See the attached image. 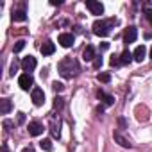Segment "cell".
Segmentation results:
<instances>
[{
  "mask_svg": "<svg viewBox=\"0 0 152 152\" xmlns=\"http://www.w3.org/2000/svg\"><path fill=\"white\" fill-rule=\"evenodd\" d=\"M31 97H32V102H34L36 106H41V104L45 102V93H43L41 88H34L32 93H31Z\"/></svg>",
  "mask_w": 152,
  "mask_h": 152,
  "instance_id": "cell-8",
  "label": "cell"
},
{
  "mask_svg": "<svg viewBox=\"0 0 152 152\" xmlns=\"http://www.w3.org/2000/svg\"><path fill=\"white\" fill-rule=\"evenodd\" d=\"M95 48L91 47V45H88L86 48H84V52H83V59L84 61H95Z\"/></svg>",
  "mask_w": 152,
  "mask_h": 152,
  "instance_id": "cell-12",
  "label": "cell"
},
{
  "mask_svg": "<svg viewBox=\"0 0 152 152\" xmlns=\"http://www.w3.org/2000/svg\"><path fill=\"white\" fill-rule=\"evenodd\" d=\"M145 54H147L145 45H140V47H136V50L132 52V57H134V61L141 63V61H143V57H145Z\"/></svg>",
  "mask_w": 152,
  "mask_h": 152,
  "instance_id": "cell-11",
  "label": "cell"
},
{
  "mask_svg": "<svg viewBox=\"0 0 152 152\" xmlns=\"http://www.w3.org/2000/svg\"><path fill=\"white\" fill-rule=\"evenodd\" d=\"M150 57H152V48H150Z\"/></svg>",
  "mask_w": 152,
  "mask_h": 152,
  "instance_id": "cell-28",
  "label": "cell"
},
{
  "mask_svg": "<svg viewBox=\"0 0 152 152\" xmlns=\"http://www.w3.org/2000/svg\"><path fill=\"white\" fill-rule=\"evenodd\" d=\"M13 20H15V22H25V20H27L25 11H15V13H13Z\"/></svg>",
  "mask_w": 152,
  "mask_h": 152,
  "instance_id": "cell-18",
  "label": "cell"
},
{
  "mask_svg": "<svg viewBox=\"0 0 152 152\" xmlns=\"http://www.w3.org/2000/svg\"><path fill=\"white\" fill-rule=\"evenodd\" d=\"M79 72H81L79 64L75 63L72 57H66V59H63V61L59 63V73L63 75L64 79H70L72 75H77Z\"/></svg>",
  "mask_w": 152,
  "mask_h": 152,
  "instance_id": "cell-1",
  "label": "cell"
},
{
  "mask_svg": "<svg viewBox=\"0 0 152 152\" xmlns=\"http://www.w3.org/2000/svg\"><path fill=\"white\" fill-rule=\"evenodd\" d=\"M11 100H7V99H2V100H0V113H2V115H7L9 111H11Z\"/></svg>",
  "mask_w": 152,
  "mask_h": 152,
  "instance_id": "cell-15",
  "label": "cell"
},
{
  "mask_svg": "<svg viewBox=\"0 0 152 152\" xmlns=\"http://www.w3.org/2000/svg\"><path fill=\"white\" fill-rule=\"evenodd\" d=\"M50 131H52V136H54V138H59V136H61V131H59V122L52 120V122H50Z\"/></svg>",
  "mask_w": 152,
  "mask_h": 152,
  "instance_id": "cell-17",
  "label": "cell"
},
{
  "mask_svg": "<svg viewBox=\"0 0 152 152\" xmlns=\"http://www.w3.org/2000/svg\"><path fill=\"white\" fill-rule=\"evenodd\" d=\"M36 57H32V56H27V57H23L22 59V68H23V72L25 73H29V72H32L34 68H36Z\"/></svg>",
  "mask_w": 152,
  "mask_h": 152,
  "instance_id": "cell-4",
  "label": "cell"
},
{
  "mask_svg": "<svg viewBox=\"0 0 152 152\" xmlns=\"http://www.w3.org/2000/svg\"><path fill=\"white\" fill-rule=\"evenodd\" d=\"M86 7L91 11V15H102L104 13V6L95 0H86Z\"/></svg>",
  "mask_w": 152,
  "mask_h": 152,
  "instance_id": "cell-6",
  "label": "cell"
},
{
  "mask_svg": "<svg viewBox=\"0 0 152 152\" xmlns=\"http://www.w3.org/2000/svg\"><path fill=\"white\" fill-rule=\"evenodd\" d=\"M18 122L22 124V122H25V116H23V113H18Z\"/></svg>",
  "mask_w": 152,
  "mask_h": 152,
  "instance_id": "cell-27",
  "label": "cell"
},
{
  "mask_svg": "<svg viewBox=\"0 0 152 152\" xmlns=\"http://www.w3.org/2000/svg\"><path fill=\"white\" fill-rule=\"evenodd\" d=\"M116 25V20L115 18H109V20H97L93 23V32L100 38H106L109 32H111V27Z\"/></svg>",
  "mask_w": 152,
  "mask_h": 152,
  "instance_id": "cell-2",
  "label": "cell"
},
{
  "mask_svg": "<svg viewBox=\"0 0 152 152\" xmlns=\"http://www.w3.org/2000/svg\"><path fill=\"white\" fill-rule=\"evenodd\" d=\"M57 41L61 43V47L68 48V47H72V45H73L75 38H73V34H72V32H63V34H59V39H57Z\"/></svg>",
  "mask_w": 152,
  "mask_h": 152,
  "instance_id": "cell-5",
  "label": "cell"
},
{
  "mask_svg": "<svg viewBox=\"0 0 152 152\" xmlns=\"http://www.w3.org/2000/svg\"><path fill=\"white\" fill-rule=\"evenodd\" d=\"M118 64H120V59H118L116 56H113V57H111V66H118Z\"/></svg>",
  "mask_w": 152,
  "mask_h": 152,
  "instance_id": "cell-26",
  "label": "cell"
},
{
  "mask_svg": "<svg viewBox=\"0 0 152 152\" xmlns=\"http://www.w3.org/2000/svg\"><path fill=\"white\" fill-rule=\"evenodd\" d=\"M18 84H20V88L22 90H31L32 88V84H34V79H32V75L31 73H22L20 77H18Z\"/></svg>",
  "mask_w": 152,
  "mask_h": 152,
  "instance_id": "cell-3",
  "label": "cell"
},
{
  "mask_svg": "<svg viewBox=\"0 0 152 152\" xmlns=\"http://www.w3.org/2000/svg\"><path fill=\"white\" fill-rule=\"evenodd\" d=\"M134 57H132V52H129V50H124L122 54H120V64H127V63H131Z\"/></svg>",
  "mask_w": 152,
  "mask_h": 152,
  "instance_id": "cell-16",
  "label": "cell"
},
{
  "mask_svg": "<svg viewBox=\"0 0 152 152\" xmlns=\"http://www.w3.org/2000/svg\"><path fill=\"white\" fill-rule=\"evenodd\" d=\"M113 138H115V141H116V143H120L124 148H131V147H132V145H131V141H129L127 138H124L120 132H115V134H113Z\"/></svg>",
  "mask_w": 152,
  "mask_h": 152,
  "instance_id": "cell-13",
  "label": "cell"
},
{
  "mask_svg": "<svg viewBox=\"0 0 152 152\" xmlns=\"http://www.w3.org/2000/svg\"><path fill=\"white\" fill-rule=\"evenodd\" d=\"M97 95H99V99H100L106 106H113V104H115V97H113V95H106L104 91H99Z\"/></svg>",
  "mask_w": 152,
  "mask_h": 152,
  "instance_id": "cell-14",
  "label": "cell"
},
{
  "mask_svg": "<svg viewBox=\"0 0 152 152\" xmlns=\"http://www.w3.org/2000/svg\"><path fill=\"white\" fill-rule=\"evenodd\" d=\"M52 88H54L56 91H63V90H64V84H63V83H57V81H56V83L52 84Z\"/></svg>",
  "mask_w": 152,
  "mask_h": 152,
  "instance_id": "cell-23",
  "label": "cell"
},
{
  "mask_svg": "<svg viewBox=\"0 0 152 152\" xmlns=\"http://www.w3.org/2000/svg\"><path fill=\"white\" fill-rule=\"evenodd\" d=\"M93 66H95V68H100V66H102V57H95Z\"/></svg>",
  "mask_w": 152,
  "mask_h": 152,
  "instance_id": "cell-25",
  "label": "cell"
},
{
  "mask_svg": "<svg viewBox=\"0 0 152 152\" xmlns=\"http://www.w3.org/2000/svg\"><path fill=\"white\" fill-rule=\"evenodd\" d=\"M97 79H99L100 83H109V81H111V75H109L107 72H100V73L97 75Z\"/></svg>",
  "mask_w": 152,
  "mask_h": 152,
  "instance_id": "cell-20",
  "label": "cell"
},
{
  "mask_svg": "<svg viewBox=\"0 0 152 152\" xmlns=\"http://www.w3.org/2000/svg\"><path fill=\"white\" fill-rule=\"evenodd\" d=\"M136 38H138L136 27H127V29L124 31V41H125V43H134Z\"/></svg>",
  "mask_w": 152,
  "mask_h": 152,
  "instance_id": "cell-7",
  "label": "cell"
},
{
  "mask_svg": "<svg viewBox=\"0 0 152 152\" xmlns=\"http://www.w3.org/2000/svg\"><path fill=\"white\" fill-rule=\"evenodd\" d=\"M29 134L31 136H39L43 134V125L39 122H29Z\"/></svg>",
  "mask_w": 152,
  "mask_h": 152,
  "instance_id": "cell-9",
  "label": "cell"
},
{
  "mask_svg": "<svg viewBox=\"0 0 152 152\" xmlns=\"http://www.w3.org/2000/svg\"><path fill=\"white\" fill-rule=\"evenodd\" d=\"M39 50H41V54H43V56H52V54L56 52V45H54L52 41H45V43L41 45V48H39Z\"/></svg>",
  "mask_w": 152,
  "mask_h": 152,
  "instance_id": "cell-10",
  "label": "cell"
},
{
  "mask_svg": "<svg viewBox=\"0 0 152 152\" xmlns=\"http://www.w3.org/2000/svg\"><path fill=\"white\" fill-rule=\"evenodd\" d=\"M39 147H41L43 150H47V152H52V148H54V147H52V141H50L48 138L41 140V141H39Z\"/></svg>",
  "mask_w": 152,
  "mask_h": 152,
  "instance_id": "cell-19",
  "label": "cell"
},
{
  "mask_svg": "<svg viewBox=\"0 0 152 152\" xmlns=\"http://www.w3.org/2000/svg\"><path fill=\"white\" fill-rule=\"evenodd\" d=\"M63 104H64V102H63V99H61V97H56V99H54V109H61V107H63Z\"/></svg>",
  "mask_w": 152,
  "mask_h": 152,
  "instance_id": "cell-22",
  "label": "cell"
},
{
  "mask_svg": "<svg viewBox=\"0 0 152 152\" xmlns=\"http://www.w3.org/2000/svg\"><path fill=\"white\" fill-rule=\"evenodd\" d=\"M23 48H25V41H23V39H20V41H16V43H15V48H13V50H15V52H22Z\"/></svg>",
  "mask_w": 152,
  "mask_h": 152,
  "instance_id": "cell-21",
  "label": "cell"
},
{
  "mask_svg": "<svg viewBox=\"0 0 152 152\" xmlns=\"http://www.w3.org/2000/svg\"><path fill=\"white\" fill-rule=\"evenodd\" d=\"M145 18H147L148 23L152 25V9H147V11H145Z\"/></svg>",
  "mask_w": 152,
  "mask_h": 152,
  "instance_id": "cell-24",
  "label": "cell"
}]
</instances>
